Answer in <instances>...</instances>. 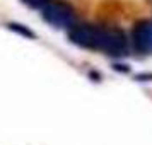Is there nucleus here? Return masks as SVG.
Segmentation results:
<instances>
[{"instance_id":"f257e3e1","label":"nucleus","mask_w":152,"mask_h":145,"mask_svg":"<svg viewBox=\"0 0 152 145\" xmlns=\"http://www.w3.org/2000/svg\"><path fill=\"white\" fill-rule=\"evenodd\" d=\"M94 51H101L113 58H121L128 55V39L121 29L99 26Z\"/></svg>"},{"instance_id":"f03ea898","label":"nucleus","mask_w":152,"mask_h":145,"mask_svg":"<svg viewBox=\"0 0 152 145\" xmlns=\"http://www.w3.org/2000/svg\"><path fill=\"white\" fill-rule=\"evenodd\" d=\"M43 21L50 24L51 28L56 29H65L69 31L72 26L77 24V17L74 9L69 4L60 2V0H50L48 4L41 9Z\"/></svg>"},{"instance_id":"7ed1b4c3","label":"nucleus","mask_w":152,"mask_h":145,"mask_svg":"<svg viewBox=\"0 0 152 145\" xmlns=\"http://www.w3.org/2000/svg\"><path fill=\"white\" fill-rule=\"evenodd\" d=\"M132 46L138 55H152V21H142L133 28Z\"/></svg>"},{"instance_id":"20e7f679","label":"nucleus","mask_w":152,"mask_h":145,"mask_svg":"<svg viewBox=\"0 0 152 145\" xmlns=\"http://www.w3.org/2000/svg\"><path fill=\"white\" fill-rule=\"evenodd\" d=\"M7 28L10 29V31L17 33V34H21V36H24V38H28V39H34V38H36V34H34V33H33L29 28L22 26V24H17V22H10Z\"/></svg>"},{"instance_id":"39448f33","label":"nucleus","mask_w":152,"mask_h":145,"mask_svg":"<svg viewBox=\"0 0 152 145\" xmlns=\"http://www.w3.org/2000/svg\"><path fill=\"white\" fill-rule=\"evenodd\" d=\"M24 5H28L29 9H34V10H41L50 0H21Z\"/></svg>"},{"instance_id":"423d86ee","label":"nucleus","mask_w":152,"mask_h":145,"mask_svg":"<svg viewBox=\"0 0 152 145\" xmlns=\"http://www.w3.org/2000/svg\"><path fill=\"white\" fill-rule=\"evenodd\" d=\"M113 68L118 70V72H128V67H126V65H120V63H115Z\"/></svg>"},{"instance_id":"0eeeda50","label":"nucleus","mask_w":152,"mask_h":145,"mask_svg":"<svg viewBox=\"0 0 152 145\" xmlns=\"http://www.w3.org/2000/svg\"><path fill=\"white\" fill-rule=\"evenodd\" d=\"M137 80H142V79H152V74H140V75L135 77Z\"/></svg>"}]
</instances>
